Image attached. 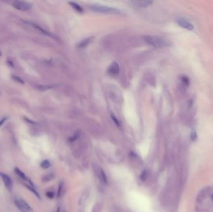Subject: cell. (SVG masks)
<instances>
[{"mask_svg": "<svg viewBox=\"0 0 213 212\" xmlns=\"http://www.w3.org/2000/svg\"><path fill=\"white\" fill-rule=\"evenodd\" d=\"M145 40L149 45L156 47L163 48L171 46V42L169 40L158 36H147L145 37Z\"/></svg>", "mask_w": 213, "mask_h": 212, "instance_id": "1", "label": "cell"}, {"mask_svg": "<svg viewBox=\"0 0 213 212\" xmlns=\"http://www.w3.org/2000/svg\"><path fill=\"white\" fill-rule=\"evenodd\" d=\"M88 8L92 11L96 13H103V14H118L120 13L118 9L111 8V7L101 6L99 5H91L88 6Z\"/></svg>", "mask_w": 213, "mask_h": 212, "instance_id": "2", "label": "cell"}, {"mask_svg": "<svg viewBox=\"0 0 213 212\" xmlns=\"http://www.w3.org/2000/svg\"><path fill=\"white\" fill-rule=\"evenodd\" d=\"M14 203L17 208L21 212H32V209L29 205L22 199H17L14 201Z\"/></svg>", "mask_w": 213, "mask_h": 212, "instance_id": "3", "label": "cell"}, {"mask_svg": "<svg viewBox=\"0 0 213 212\" xmlns=\"http://www.w3.org/2000/svg\"><path fill=\"white\" fill-rule=\"evenodd\" d=\"M13 6L14 8L20 11H28L32 7L31 3L21 1H15L13 3Z\"/></svg>", "mask_w": 213, "mask_h": 212, "instance_id": "4", "label": "cell"}, {"mask_svg": "<svg viewBox=\"0 0 213 212\" xmlns=\"http://www.w3.org/2000/svg\"><path fill=\"white\" fill-rule=\"evenodd\" d=\"M176 23L179 26L186 29L188 31H193L194 28L193 24L191 23L189 21L185 19V18H178V19L176 20Z\"/></svg>", "mask_w": 213, "mask_h": 212, "instance_id": "5", "label": "cell"}, {"mask_svg": "<svg viewBox=\"0 0 213 212\" xmlns=\"http://www.w3.org/2000/svg\"><path fill=\"white\" fill-rule=\"evenodd\" d=\"M0 177H1L2 180L4 184H5L6 188L9 191L12 190L13 187V184L11 177L9 176H7V174L3 172H0Z\"/></svg>", "mask_w": 213, "mask_h": 212, "instance_id": "6", "label": "cell"}, {"mask_svg": "<svg viewBox=\"0 0 213 212\" xmlns=\"http://www.w3.org/2000/svg\"><path fill=\"white\" fill-rule=\"evenodd\" d=\"M95 172L97 175V177H98V178L101 182H102L104 184H106L107 183V175L105 173L103 170L102 168H100V167H95Z\"/></svg>", "mask_w": 213, "mask_h": 212, "instance_id": "7", "label": "cell"}, {"mask_svg": "<svg viewBox=\"0 0 213 212\" xmlns=\"http://www.w3.org/2000/svg\"><path fill=\"white\" fill-rule=\"evenodd\" d=\"M130 4L135 8H147L150 6L153 1H131Z\"/></svg>", "mask_w": 213, "mask_h": 212, "instance_id": "8", "label": "cell"}, {"mask_svg": "<svg viewBox=\"0 0 213 212\" xmlns=\"http://www.w3.org/2000/svg\"><path fill=\"white\" fill-rule=\"evenodd\" d=\"M211 187H207L203 188L202 190L200 191V192L198 194L197 197V200L198 202H201V201L204 200L205 199H206L207 197L209 196V195L211 193Z\"/></svg>", "mask_w": 213, "mask_h": 212, "instance_id": "9", "label": "cell"}, {"mask_svg": "<svg viewBox=\"0 0 213 212\" xmlns=\"http://www.w3.org/2000/svg\"><path fill=\"white\" fill-rule=\"evenodd\" d=\"M120 72V67L117 62L112 63L108 69V73L110 75H117Z\"/></svg>", "mask_w": 213, "mask_h": 212, "instance_id": "10", "label": "cell"}, {"mask_svg": "<svg viewBox=\"0 0 213 212\" xmlns=\"http://www.w3.org/2000/svg\"><path fill=\"white\" fill-rule=\"evenodd\" d=\"M93 39H94V37H90L89 38L84 39L82 41H81L78 44V47L84 48L85 47H87L89 44H90L93 41Z\"/></svg>", "mask_w": 213, "mask_h": 212, "instance_id": "11", "label": "cell"}, {"mask_svg": "<svg viewBox=\"0 0 213 212\" xmlns=\"http://www.w3.org/2000/svg\"><path fill=\"white\" fill-rule=\"evenodd\" d=\"M32 24V26H33L35 28H36L37 29H38V30L39 31H41V32L43 33L44 34L49 36V37H51V38H53V39H57V38H56V37L54 34H51V33H50V32H49L48 31H47L46 30H45V29H44L43 28H41V27L39 26H37V24Z\"/></svg>", "mask_w": 213, "mask_h": 212, "instance_id": "12", "label": "cell"}, {"mask_svg": "<svg viewBox=\"0 0 213 212\" xmlns=\"http://www.w3.org/2000/svg\"><path fill=\"white\" fill-rule=\"evenodd\" d=\"M14 172L16 173L18 175V176L19 177H20V178H21L22 180H28L29 178H28L27 176H26V174L23 172H22V171L20 169L18 168V167H16V168H14Z\"/></svg>", "mask_w": 213, "mask_h": 212, "instance_id": "13", "label": "cell"}, {"mask_svg": "<svg viewBox=\"0 0 213 212\" xmlns=\"http://www.w3.org/2000/svg\"><path fill=\"white\" fill-rule=\"evenodd\" d=\"M54 178V174L50 173V174H47L44 175V176L42 178V180L44 182H49L51 180L53 179Z\"/></svg>", "mask_w": 213, "mask_h": 212, "instance_id": "14", "label": "cell"}, {"mask_svg": "<svg viewBox=\"0 0 213 212\" xmlns=\"http://www.w3.org/2000/svg\"><path fill=\"white\" fill-rule=\"evenodd\" d=\"M65 188H64V184L63 182H61L59 185V188H58V191H57V197H61L62 196L63 193L65 192Z\"/></svg>", "mask_w": 213, "mask_h": 212, "instance_id": "15", "label": "cell"}, {"mask_svg": "<svg viewBox=\"0 0 213 212\" xmlns=\"http://www.w3.org/2000/svg\"><path fill=\"white\" fill-rule=\"evenodd\" d=\"M24 185H25L26 187H27L29 190H31V191L34 193V195L37 197V198H38V199H40V195H39L38 192H37L36 190L35 189V187H33V186H32V185H28V184H24Z\"/></svg>", "mask_w": 213, "mask_h": 212, "instance_id": "16", "label": "cell"}, {"mask_svg": "<svg viewBox=\"0 0 213 212\" xmlns=\"http://www.w3.org/2000/svg\"><path fill=\"white\" fill-rule=\"evenodd\" d=\"M69 3L70 5L71 6L73 7L75 10L79 12V13H82V11H83L82 8L78 4H77V3H74V2H69Z\"/></svg>", "mask_w": 213, "mask_h": 212, "instance_id": "17", "label": "cell"}, {"mask_svg": "<svg viewBox=\"0 0 213 212\" xmlns=\"http://www.w3.org/2000/svg\"><path fill=\"white\" fill-rule=\"evenodd\" d=\"M102 211V205L100 203H97L93 207L92 212H101Z\"/></svg>", "mask_w": 213, "mask_h": 212, "instance_id": "18", "label": "cell"}, {"mask_svg": "<svg viewBox=\"0 0 213 212\" xmlns=\"http://www.w3.org/2000/svg\"><path fill=\"white\" fill-rule=\"evenodd\" d=\"M51 166V163L50 162L48 161V160H44V161L41 163V167H42L43 169H48Z\"/></svg>", "mask_w": 213, "mask_h": 212, "instance_id": "19", "label": "cell"}, {"mask_svg": "<svg viewBox=\"0 0 213 212\" xmlns=\"http://www.w3.org/2000/svg\"><path fill=\"white\" fill-rule=\"evenodd\" d=\"M181 80L182 83L186 86H189V79L186 76H182L181 77Z\"/></svg>", "mask_w": 213, "mask_h": 212, "instance_id": "20", "label": "cell"}, {"mask_svg": "<svg viewBox=\"0 0 213 212\" xmlns=\"http://www.w3.org/2000/svg\"><path fill=\"white\" fill-rule=\"evenodd\" d=\"M148 176V171H147V170L143 171V172L141 173V176H140L141 180H142L143 181H145L146 179H147V178Z\"/></svg>", "mask_w": 213, "mask_h": 212, "instance_id": "21", "label": "cell"}, {"mask_svg": "<svg viewBox=\"0 0 213 212\" xmlns=\"http://www.w3.org/2000/svg\"><path fill=\"white\" fill-rule=\"evenodd\" d=\"M87 197H88V193L87 192L84 193L83 195H82V196H81L80 200V203L83 204L85 202V201L86 200V199H87Z\"/></svg>", "mask_w": 213, "mask_h": 212, "instance_id": "22", "label": "cell"}, {"mask_svg": "<svg viewBox=\"0 0 213 212\" xmlns=\"http://www.w3.org/2000/svg\"><path fill=\"white\" fill-rule=\"evenodd\" d=\"M191 138L193 141H195L197 138V134L195 130H193L191 133Z\"/></svg>", "mask_w": 213, "mask_h": 212, "instance_id": "23", "label": "cell"}, {"mask_svg": "<svg viewBox=\"0 0 213 212\" xmlns=\"http://www.w3.org/2000/svg\"><path fill=\"white\" fill-rule=\"evenodd\" d=\"M46 196L49 199H53L54 197V192L53 191H47L46 192Z\"/></svg>", "mask_w": 213, "mask_h": 212, "instance_id": "24", "label": "cell"}, {"mask_svg": "<svg viewBox=\"0 0 213 212\" xmlns=\"http://www.w3.org/2000/svg\"><path fill=\"white\" fill-rule=\"evenodd\" d=\"M79 136H80V135H79V133H76V134H75V135L72 137H71V138L70 139V142H72V141H76L77 138H78V137H79Z\"/></svg>", "mask_w": 213, "mask_h": 212, "instance_id": "25", "label": "cell"}, {"mask_svg": "<svg viewBox=\"0 0 213 212\" xmlns=\"http://www.w3.org/2000/svg\"><path fill=\"white\" fill-rule=\"evenodd\" d=\"M13 77L14 78V79L15 80L18 81V82L21 83H24V81H22V79H21V78L18 77H16V76H13Z\"/></svg>", "mask_w": 213, "mask_h": 212, "instance_id": "26", "label": "cell"}, {"mask_svg": "<svg viewBox=\"0 0 213 212\" xmlns=\"http://www.w3.org/2000/svg\"><path fill=\"white\" fill-rule=\"evenodd\" d=\"M111 117H112V119H113V120L115 121V124L116 125H117L118 126H119L120 125V123H119V122H118V121L117 120V118H116L114 116V115L113 114H112V116H111Z\"/></svg>", "mask_w": 213, "mask_h": 212, "instance_id": "27", "label": "cell"}, {"mask_svg": "<svg viewBox=\"0 0 213 212\" xmlns=\"http://www.w3.org/2000/svg\"><path fill=\"white\" fill-rule=\"evenodd\" d=\"M6 120V118H3L1 121H0V127H1V125L4 123V122H5Z\"/></svg>", "mask_w": 213, "mask_h": 212, "instance_id": "28", "label": "cell"}, {"mask_svg": "<svg viewBox=\"0 0 213 212\" xmlns=\"http://www.w3.org/2000/svg\"><path fill=\"white\" fill-rule=\"evenodd\" d=\"M211 199H212V200L213 201V193H212V195H211Z\"/></svg>", "mask_w": 213, "mask_h": 212, "instance_id": "29", "label": "cell"}, {"mask_svg": "<svg viewBox=\"0 0 213 212\" xmlns=\"http://www.w3.org/2000/svg\"><path fill=\"white\" fill-rule=\"evenodd\" d=\"M63 212H66V211H63Z\"/></svg>", "mask_w": 213, "mask_h": 212, "instance_id": "30", "label": "cell"}]
</instances>
